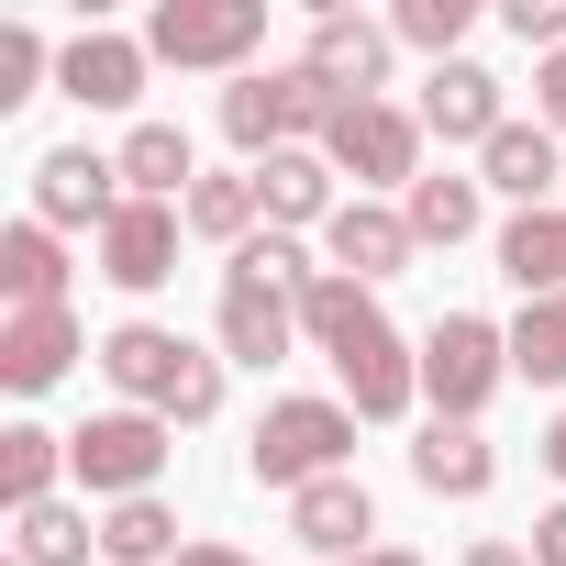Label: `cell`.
<instances>
[{
    "mask_svg": "<svg viewBox=\"0 0 566 566\" xmlns=\"http://www.w3.org/2000/svg\"><path fill=\"white\" fill-rule=\"evenodd\" d=\"M101 378L123 389V411H156V422H211L222 411V345H189L167 323H112Z\"/></svg>",
    "mask_w": 566,
    "mask_h": 566,
    "instance_id": "1",
    "label": "cell"
},
{
    "mask_svg": "<svg viewBox=\"0 0 566 566\" xmlns=\"http://www.w3.org/2000/svg\"><path fill=\"white\" fill-rule=\"evenodd\" d=\"M345 455H356V411L345 400H266V422L244 433V467H255V489H312V478H345Z\"/></svg>",
    "mask_w": 566,
    "mask_h": 566,
    "instance_id": "2",
    "label": "cell"
},
{
    "mask_svg": "<svg viewBox=\"0 0 566 566\" xmlns=\"http://www.w3.org/2000/svg\"><path fill=\"white\" fill-rule=\"evenodd\" d=\"M255 45H266V0H156V12H145V56H156V67L244 78Z\"/></svg>",
    "mask_w": 566,
    "mask_h": 566,
    "instance_id": "3",
    "label": "cell"
},
{
    "mask_svg": "<svg viewBox=\"0 0 566 566\" xmlns=\"http://www.w3.org/2000/svg\"><path fill=\"white\" fill-rule=\"evenodd\" d=\"M500 378H511V334H500V323L444 312V323L422 334V400H433V422H478V411L500 400Z\"/></svg>",
    "mask_w": 566,
    "mask_h": 566,
    "instance_id": "4",
    "label": "cell"
},
{
    "mask_svg": "<svg viewBox=\"0 0 566 566\" xmlns=\"http://www.w3.org/2000/svg\"><path fill=\"white\" fill-rule=\"evenodd\" d=\"M167 433H178V422H156V411H90V422L67 433V478H78L90 500H156Z\"/></svg>",
    "mask_w": 566,
    "mask_h": 566,
    "instance_id": "5",
    "label": "cell"
},
{
    "mask_svg": "<svg viewBox=\"0 0 566 566\" xmlns=\"http://www.w3.org/2000/svg\"><path fill=\"white\" fill-rule=\"evenodd\" d=\"M334 178H356V200L367 189H400L411 200V178H422V112H400V101H356L345 123H334Z\"/></svg>",
    "mask_w": 566,
    "mask_h": 566,
    "instance_id": "6",
    "label": "cell"
},
{
    "mask_svg": "<svg viewBox=\"0 0 566 566\" xmlns=\"http://www.w3.org/2000/svg\"><path fill=\"white\" fill-rule=\"evenodd\" d=\"M134 189H123V156H90V145H56V156H34V222H56V233H112V211H123Z\"/></svg>",
    "mask_w": 566,
    "mask_h": 566,
    "instance_id": "7",
    "label": "cell"
},
{
    "mask_svg": "<svg viewBox=\"0 0 566 566\" xmlns=\"http://www.w3.org/2000/svg\"><path fill=\"white\" fill-rule=\"evenodd\" d=\"M334 378H345V411H356V422H400V411L422 400V356L389 334V312H367V323L334 345Z\"/></svg>",
    "mask_w": 566,
    "mask_h": 566,
    "instance_id": "8",
    "label": "cell"
},
{
    "mask_svg": "<svg viewBox=\"0 0 566 566\" xmlns=\"http://www.w3.org/2000/svg\"><path fill=\"white\" fill-rule=\"evenodd\" d=\"M211 345H222V367H277V356L301 345V301H290V290H266V277H244V266H222Z\"/></svg>",
    "mask_w": 566,
    "mask_h": 566,
    "instance_id": "9",
    "label": "cell"
},
{
    "mask_svg": "<svg viewBox=\"0 0 566 566\" xmlns=\"http://www.w3.org/2000/svg\"><path fill=\"white\" fill-rule=\"evenodd\" d=\"M145 34H112V23H90V34H67L56 45V90L78 101V112H134L145 101Z\"/></svg>",
    "mask_w": 566,
    "mask_h": 566,
    "instance_id": "10",
    "label": "cell"
},
{
    "mask_svg": "<svg viewBox=\"0 0 566 566\" xmlns=\"http://www.w3.org/2000/svg\"><path fill=\"white\" fill-rule=\"evenodd\" d=\"M389 56H400V34H389V23H367V12H312V45H301V67H312L323 90H345V101H378V90H389Z\"/></svg>",
    "mask_w": 566,
    "mask_h": 566,
    "instance_id": "11",
    "label": "cell"
},
{
    "mask_svg": "<svg viewBox=\"0 0 566 566\" xmlns=\"http://www.w3.org/2000/svg\"><path fill=\"white\" fill-rule=\"evenodd\" d=\"M178 200H123L112 211V233H101V277H112V290H167V277H178Z\"/></svg>",
    "mask_w": 566,
    "mask_h": 566,
    "instance_id": "12",
    "label": "cell"
},
{
    "mask_svg": "<svg viewBox=\"0 0 566 566\" xmlns=\"http://www.w3.org/2000/svg\"><path fill=\"white\" fill-rule=\"evenodd\" d=\"M323 244H334V277H356V290H378V277H400L422 255V233L400 222V200H345L323 222Z\"/></svg>",
    "mask_w": 566,
    "mask_h": 566,
    "instance_id": "13",
    "label": "cell"
},
{
    "mask_svg": "<svg viewBox=\"0 0 566 566\" xmlns=\"http://www.w3.org/2000/svg\"><path fill=\"white\" fill-rule=\"evenodd\" d=\"M255 211H266V233H312V222H334V211H345L334 156H323V145H277V156L255 167Z\"/></svg>",
    "mask_w": 566,
    "mask_h": 566,
    "instance_id": "14",
    "label": "cell"
},
{
    "mask_svg": "<svg viewBox=\"0 0 566 566\" xmlns=\"http://www.w3.org/2000/svg\"><path fill=\"white\" fill-rule=\"evenodd\" d=\"M367 533H378V500H367L356 467H345V478H312V489L290 500V544H312V555H334V566H356Z\"/></svg>",
    "mask_w": 566,
    "mask_h": 566,
    "instance_id": "15",
    "label": "cell"
},
{
    "mask_svg": "<svg viewBox=\"0 0 566 566\" xmlns=\"http://www.w3.org/2000/svg\"><path fill=\"white\" fill-rule=\"evenodd\" d=\"M78 356H101V345H78V312H12L0 323V389H56Z\"/></svg>",
    "mask_w": 566,
    "mask_h": 566,
    "instance_id": "16",
    "label": "cell"
},
{
    "mask_svg": "<svg viewBox=\"0 0 566 566\" xmlns=\"http://www.w3.org/2000/svg\"><path fill=\"white\" fill-rule=\"evenodd\" d=\"M511 112H500V78L478 67V56H455V67H433L422 78V134H444V145H489Z\"/></svg>",
    "mask_w": 566,
    "mask_h": 566,
    "instance_id": "17",
    "label": "cell"
},
{
    "mask_svg": "<svg viewBox=\"0 0 566 566\" xmlns=\"http://www.w3.org/2000/svg\"><path fill=\"white\" fill-rule=\"evenodd\" d=\"M555 167H566V145H555L544 123H500V134L478 145V189H500L511 211H544V189H555Z\"/></svg>",
    "mask_w": 566,
    "mask_h": 566,
    "instance_id": "18",
    "label": "cell"
},
{
    "mask_svg": "<svg viewBox=\"0 0 566 566\" xmlns=\"http://www.w3.org/2000/svg\"><path fill=\"white\" fill-rule=\"evenodd\" d=\"M0 301L12 312H67V244H56V222H12L0 233Z\"/></svg>",
    "mask_w": 566,
    "mask_h": 566,
    "instance_id": "19",
    "label": "cell"
},
{
    "mask_svg": "<svg viewBox=\"0 0 566 566\" xmlns=\"http://www.w3.org/2000/svg\"><path fill=\"white\" fill-rule=\"evenodd\" d=\"M500 277H511L522 301H566V211L555 200L500 222Z\"/></svg>",
    "mask_w": 566,
    "mask_h": 566,
    "instance_id": "20",
    "label": "cell"
},
{
    "mask_svg": "<svg viewBox=\"0 0 566 566\" xmlns=\"http://www.w3.org/2000/svg\"><path fill=\"white\" fill-rule=\"evenodd\" d=\"M411 478H422L433 500H489L500 455H489V433H478V422H422V444H411Z\"/></svg>",
    "mask_w": 566,
    "mask_h": 566,
    "instance_id": "21",
    "label": "cell"
},
{
    "mask_svg": "<svg viewBox=\"0 0 566 566\" xmlns=\"http://www.w3.org/2000/svg\"><path fill=\"white\" fill-rule=\"evenodd\" d=\"M123 189H134V200H189V189H200L189 134H178V123H134V134H123Z\"/></svg>",
    "mask_w": 566,
    "mask_h": 566,
    "instance_id": "22",
    "label": "cell"
},
{
    "mask_svg": "<svg viewBox=\"0 0 566 566\" xmlns=\"http://www.w3.org/2000/svg\"><path fill=\"white\" fill-rule=\"evenodd\" d=\"M178 222H189L200 244H222V255H233V244H255V222H266V211H255V167H222V178H200V189L178 200Z\"/></svg>",
    "mask_w": 566,
    "mask_h": 566,
    "instance_id": "23",
    "label": "cell"
},
{
    "mask_svg": "<svg viewBox=\"0 0 566 566\" xmlns=\"http://www.w3.org/2000/svg\"><path fill=\"white\" fill-rule=\"evenodd\" d=\"M478 211H489V189H478V178H455V167H422V178H411V200H400V222H411L422 244H467V233H478Z\"/></svg>",
    "mask_w": 566,
    "mask_h": 566,
    "instance_id": "24",
    "label": "cell"
},
{
    "mask_svg": "<svg viewBox=\"0 0 566 566\" xmlns=\"http://www.w3.org/2000/svg\"><path fill=\"white\" fill-rule=\"evenodd\" d=\"M56 478H67V433H45V422H12V433H0V500H12V511H45Z\"/></svg>",
    "mask_w": 566,
    "mask_h": 566,
    "instance_id": "25",
    "label": "cell"
},
{
    "mask_svg": "<svg viewBox=\"0 0 566 566\" xmlns=\"http://www.w3.org/2000/svg\"><path fill=\"white\" fill-rule=\"evenodd\" d=\"M101 555H112V566H167V555H189V544H178V511H167V500H112V511H101Z\"/></svg>",
    "mask_w": 566,
    "mask_h": 566,
    "instance_id": "26",
    "label": "cell"
},
{
    "mask_svg": "<svg viewBox=\"0 0 566 566\" xmlns=\"http://www.w3.org/2000/svg\"><path fill=\"white\" fill-rule=\"evenodd\" d=\"M90 544H101V522H90L78 500L12 511V555H23V566H90Z\"/></svg>",
    "mask_w": 566,
    "mask_h": 566,
    "instance_id": "27",
    "label": "cell"
},
{
    "mask_svg": "<svg viewBox=\"0 0 566 566\" xmlns=\"http://www.w3.org/2000/svg\"><path fill=\"white\" fill-rule=\"evenodd\" d=\"M222 134L244 145V167H266L277 145H290V123H277V78H266V67H244V78L222 90Z\"/></svg>",
    "mask_w": 566,
    "mask_h": 566,
    "instance_id": "28",
    "label": "cell"
},
{
    "mask_svg": "<svg viewBox=\"0 0 566 566\" xmlns=\"http://www.w3.org/2000/svg\"><path fill=\"white\" fill-rule=\"evenodd\" d=\"M511 378L566 389V301H522V323H511Z\"/></svg>",
    "mask_w": 566,
    "mask_h": 566,
    "instance_id": "29",
    "label": "cell"
},
{
    "mask_svg": "<svg viewBox=\"0 0 566 566\" xmlns=\"http://www.w3.org/2000/svg\"><path fill=\"white\" fill-rule=\"evenodd\" d=\"M467 0H400V12H389V34L411 45V56H433V67H455V45H467Z\"/></svg>",
    "mask_w": 566,
    "mask_h": 566,
    "instance_id": "30",
    "label": "cell"
},
{
    "mask_svg": "<svg viewBox=\"0 0 566 566\" xmlns=\"http://www.w3.org/2000/svg\"><path fill=\"white\" fill-rule=\"evenodd\" d=\"M367 312H378V290H356V277H334V266H323V290L301 301V345H323V356H334Z\"/></svg>",
    "mask_w": 566,
    "mask_h": 566,
    "instance_id": "31",
    "label": "cell"
},
{
    "mask_svg": "<svg viewBox=\"0 0 566 566\" xmlns=\"http://www.w3.org/2000/svg\"><path fill=\"white\" fill-rule=\"evenodd\" d=\"M233 266H244V277H266V290H290V301H312V290H323V266H312V244H301V233H255V244H233Z\"/></svg>",
    "mask_w": 566,
    "mask_h": 566,
    "instance_id": "32",
    "label": "cell"
},
{
    "mask_svg": "<svg viewBox=\"0 0 566 566\" xmlns=\"http://www.w3.org/2000/svg\"><path fill=\"white\" fill-rule=\"evenodd\" d=\"M34 78H45V34L34 23H0V112H23Z\"/></svg>",
    "mask_w": 566,
    "mask_h": 566,
    "instance_id": "33",
    "label": "cell"
},
{
    "mask_svg": "<svg viewBox=\"0 0 566 566\" xmlns=\"http://www.w3.org/2000/svg\"><path fill=\"white\" fill-rule=\"evenodd\" d=\"M533 56H566V0H511V12H500Z\"/></svg>",
    "mask_w": 566,
    "mask_h": 566,
    "instance_id": "34",
    "label": "cell"
},
{
    "mask_svg": "<svg viewBox=\"0 0 566 566\" xmlns=\"http://www.w3.org/2000/svg\"><path fill=\"white\" fill-rule=\"evenodd\" d=\"M533 101H544V134L566 145V56H544V67H533Z\"/></svg>",
    "mask_w": 566,
    "mask_h": 566,
    "instance_id": "35",
    "label": "cell"
},
{
    "mask_svg": "<svg viewBox=\"0 0 566 566\" xmlns=\"http://www.w3.org/2000/svg\"><path fill=\"white\" fill-rule=\"evenodd\" d=\"M533 566H566V500H555V511L533 522Z\"/></svg>",
    "mask_w": 566,
    "mask_h": 566,
    "instance_id": "36",
    "label": "cell"
},
{
    "mask_svg": "<svg viewBox=\"0 0 566 566\" xmlns=\"http://www.w3.org/2000/svg\"><path fill=\"white\" fill-rule=\"evenodd\" d=\"M455 566H533V555H522V544H500V533H489V544H467V555H455Z\"/></svg>",
    "mask_w": 566,
    "mask_h": 566,
    "instance_id": "37",
    "label": "cell"
},
{
    "mask_svg": "<svg viewBox=\"0 0 566 566\" xmlns=\"http://www.w3.org/2000/svg\"><path fill=\"white\" fill-rule=\"evenodd\" d=\"M178 566H255V555H233V544H189Z\"/></svg>",
    "mask_w": 566,
    "mask_h": 566,
    "instance_id": "38",
    "label": "cell"
},
{
    "mask_svg": "<svg viewBox=\"0 0 566 566\" xmlns=\"http://www.w3.org/2000/svg\"><path fill=\"white\" fill-rule=\"evenodd\" d=\"M544 467H555V478H566V411H555V422H544Z\"/></svg>",
    "mask_w": 566,
    "mask_h": 566,
    "instance_id": "39",
    "label": "cell"
},
{
    "mask_svg": "<svg viewBox=\"0 0 566 566\" xmlns=\"http://www.w3.org/2000/svg\"><path fill=\"white\" fill-rule=\"evenodd\" d=\"M356 566H422V555H411V544H367Z\"/></svg>",
    "mask_w": 566,
    "mask_h": 566,
    "instance_id": "40",
    "label": "cell"
}]
</instances>
